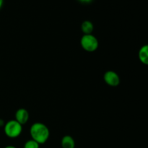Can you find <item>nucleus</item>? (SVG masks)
I'll return each mask as SVG.
<instances>
[{
    "instance_id": "f257e3e1",
    "label": "nucleus",
    "mask_w": 148,
    "mask_h": 148,
    "mask_svg": "<svg viewBox=\"0 0 148 148\" xmlns=\"http://www.w3.org/2000/svg\"><path fill=\"white\" fill-rule=\"evenodd\" d=\"M30 134L32 140L39 145L45 144L50 137V131L46 124L41 122H36L30 128Z\"/></svg>"
},
{
    "instance_id": "f03ea898",
    "label": "nucleus",
    "mask_w": 148,
    "mask_h": 148,
    "mask_svg": "<svg viewBox=\"0 0 148 148\" xmlns=\"http://www.w3.org/2000/svg\"><path fill=\"white\" fill-rule=\"evenodd\" d=\"M23 125L15 119H12L6 122L4 125V132L7 137L15 139L20 137L23 132Z\"/></svg>"
},
{
    "instance_id": "7ed1b4c3",
    "label": "nucleus",
    "mask_w": 148,
    "mask_h": 148,
    "mask_svg": "<svg viewBox=\"0 0 148 148\" xmlns=\"http://www.w3.org/2000/svg\"><path fill=\"white\" fill-rule=\"evenodd\" d=\"M80 45L85 51L94 52L98 49L99 42L94 35L85 34L81 38Z\"/></svg>"
},
{
    "instance_id": "20e7f679",
    "label": "nucleus",
    "mask_w": 148,
    "mask_h": 148,
    "mask_svg": "<svg viewBox=\"0 0 148 148\" xmlns=\"http://www.w3.org/2000/svg\"><path fill=\"white\" fill-rule=\"evenodd\" d=\"M103 79L106 83L111 87H117L121 82V79L118 74L113 70H108L103 75Z\"/></svg>"
},
{
    "instance_id": "39448f33",
    "label": "nucleus",
    "mask_w": 148,
    "mask_h": 148,
    "mask_svg": "<svg viewBox=\"0 0 148 148\" xmlns=\"http://www.w3.org/2000/svg\"><path fill=\"white\" fill-rule=\"evenodd\" d=\"M14 119L20 123L22 125L27 124L29 118H30V114H29L28 111L24 108H20L17 110L14 115Z\"/></svg>"
},
{
    "instance_id": "423d86ee",
    "label": "nucleus",
    "mask_w": 148,
    "mask_h": 148,
    "mask_svg": "<svg viewBox=\"0 0 148 148\" xmlns=\"http://www.w3.org/2000/svg\"><path fill=\"white\" fill-rule=\"evenodd\" d=\"M138 57L141 63L148 66V44L143 45L138 52Z\"/></svg>"
},
{
    "instance_id": "0eeeda50",
    "label": "nucleus",
    "mask_w": 148,
    "mask_h": 148,
    "mask_svg": "<svg viewBox=\"0 0 148 148\" xmlns=\"http://www.w3.org/2000/svg\"><path fill=\"white\" fill-rule=\"evenodd\" d=\"M62 148H75V141L70 135L64 136L61 140Z\"/></svg>"
},
{
    "instance_id": "6e6552de",
    "label": "nucleus",
    "mask_w": 148,
    "mask_h": 148,
    "mask_svg": "<svg viewBox=\"0 0 148 148\" xmlns=\"http://www.w3.org/2000/svg\"><path fill=\"white\" fill-rule=\"evenodd\" d=\"M94 30V25L92 23L90 20H85L81 24V30L84 35L92 34Z\"/></svg>"
},
{
    "instance_id": "1a4fd4ad",
    "label": "nucleus",
    "mask_w": 148,
    "mask_h": 148,
    "mask_svg": "<svg viewBox=\"0 0 148 148\" xmlns=\"http://www.w3.org/2000/svg\"><path fill=\"white\" fill-rule=\"evenodd\" d=\"M23 148H40V145L35 140L30 139L25 143Z\"/></svg>"
},
{
    "instance_id": "9d476101",
    "label": "nucleus",
    "mask_w": 148,
    "mask_h": 148,
    "mask_svg": "<svg viewBox=\"0 0 148 148\" xmlns=\"http://www.w3.org/2000/svg\"><path fill=\"white\" fill-rule=\"evenodd\" d=\"M79 1H80L81 3H83V4H89V3L92 2V0H78Z\"/></svg>"
},
{
    "instance_id": "9b49d317",
    "label": "nucleus",
    "mask_w": 148,
    "mask_h": 148,
    "mask_svg": "<svg viewBox=\"0 0 148 148\" xmlns=\"http://www.w3.org/2000/svg\"><path fill=\"white\" fill-rule=\"evenodd\" d=\"M3 4H4V0H0V10H1V7H2Z\"/></svg>"
},
{
    "instance_id": "f8f14e48",
    "label": "nucleus",
    "mask_w": 148,
    "mask_h": 148,
    "mask_svg": "<svg viewBox=\"0 0 148 148\" xmlns=\"http://www.w3.org/2000/svg\"><path fill=\"white\" fill-rule=\"evenodd\" d=\"M4 148H17V147H14V146H13V145H7V146H6Z\"/></svg>"
}]
</instances>
